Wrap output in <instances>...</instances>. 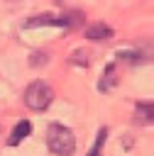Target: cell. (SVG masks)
I'll return each instance as SVG.
<instances>
[{
	"label": "cell",
	"instance_id": "obj_1",
	"mask_svg": "<svg viewBox=\"0 0 154 156\" xmlns=\"http://www.w3.org/2000/svg\"><path fill=\"white\" fill-rule=\"evenodd\" d=\"M46 144H49L51 154H56V156H71L76 151V136H73V132L68 127L59 124V122L49 124V129H46Z\"/></svg>",
	"mask_w": 154,
	"mask_h": 156
},
{
	"label": "cell",
	"instance_id": "obj_2",
	"mask_svg": "<svg viewBox=\"0 0 154 156\" xmlns=\"http://www.w3.org/2000/svg\"><path fill=\"white\" fill-rule=\"evenodd\" d=\"M51 100H54V90H51V85L44 83V80H34V83H29L27 90H24V105H27L32 112H44V110L51 105Z\"/></svg>",
	"mask_w": 154,
	"mask_h": 156
},
{
	"label": "cell",
	"instance_id": "obj_3",
	"mask_svg": "<svg viewBox=\"0 0 154 156\" xmlns=\"http://www.w3.org/2000/svg\"><path fill=\"white\" fill-rule=\"evenodd\" d=\"M81 12H76L73 17L66 15V17H56V15H39V17H32L24 22V29H37V27H78V20Z\"/></svg>",
	"mask_w": 154,
	"mask_h": 156
},
{
	"label": "cell",
	"instance_id": "obj_4",
	"mask_svg": "<svg viewBox=\"0 0 154 156\" xmlns=\"http://www.w3.org/2000/svg\"><path fill=\"white\" fill-rule=\"evenodd\" d=\"M112 27H108L105 22H93L88 29H86V37L90 39V41H108V39H112Z\"/></svg>",
	"mask_w": 154,
	"mask_h": 156
},
{
	"label": "cell",
	"instance_id": "obj_5",
	"mask_svg": "<svg viewBox=\"0 0 154 156\" xmlns=\"http://www.w3.org/2000/svg\"><path fill=\"white\" fill-rule=\"evenodd\" d=\"M90 61H93V54H90V49H86V46L73 49V51L68 54V63H71V66H81V68H86V66H90Z\"/></svg>",
	"mask_w": 154,
	"mask_h": 156
},
{
	"label": "cell",
	"instance_id": "obj_6",
	"mask_svg": "<svg viewBox=\"0 0 154 156\" xmlns=\"http://www.w3.org/2000/svg\"><path fill=\"white\" fill-rule=\"evenodd\" d=\"M152 115H154V105H152V100L147 102H137V110H134V119H137V124H152Z\"/></svg>",
	"mask_w": 154,
	"mask_h": 156
},
{
	"label": "cell",
	"instance_id": "obj_7",
	"mask_svg": "<svg viewBox=\"0 0 154 156\" xmlns=\"http://www.w3.org/2000/svg\"><path fill=\"white\" fill-rule=\"evenodd\" d=\"M29 132H32V124H29L27 119L17 122V124H15V129H12V136L7 139V144H10V146H17L20 141H24V136H29Z\"/></svg>",
	"mask_w": 154,
	"mask_h": 156
},
{
	"label": "cell",
	"instance_id": "obj_8",
	"mask_svg": "<svg viewBox=\"0 0 154 156\" xmlns=\"http://www.w3.org/2000/svg\"><path fill=\"white\" fill-rule=\"evenodd\" d=\"M105 136H108V129H105V127H100V129H98V136H95V144H93V149L88 151V156H103Z\"/></svg>",
	"mask_w": 154,
	"mask_h": 156
},
{
	"label": "cell",
	"instance_id": "obj_9",
	"mask_svg": "<svg viewBox=\"0 0 154 156\" xmlns=\"http://www.w3.org/2000/svg\"><path fill=\"white\" fill-rule=\"evenodd\" d=\"M112 85H115V66H108L103 73V80H100V93H108Z\"/></svg>",
	"mask_w": 154,
	"mask_h": 156
},
{
	"label": "cell",
	"instance_id": "obj_10",
	"mask_svg": "<svg viewBox=\"0 0 154 156\" xmlns=\"http://www.w3.org/2000/svg\"><path fill=\"white\" fill-rule=\"evenodd\" d=\"M117 56L125 58V61H132V63H142V61H144V56H142V54H134V51H132V54H130V51H120Z\"/></svg>",
	"mask_w": 154,
	"mask_h": 156
},
{
	"label": "cell",
	"instance_id": "obj_11",
	"mask_svg": "<svg viewBox=\"0 0 154 156\" xmlns=\"http://www.w3.org/2000/svg\"><path fill=\"white\" fill-rule=\"evenodd\" d=\"M44 63H46V54L37 51V54H32V56H29V66H44Z\"/></svg>",
	"mask_w": 154,
	"mask_h": 156
}]
</instances>
